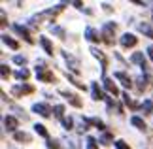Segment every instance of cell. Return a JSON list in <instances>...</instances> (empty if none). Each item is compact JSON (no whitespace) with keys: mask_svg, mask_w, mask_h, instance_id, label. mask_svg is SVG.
I'll use <instances>...</instances> for the list:
<instances>
[{"mask_svg":"<svg viewBox=\"0 0 153 149\" xmlns=\"http://www.w3.org/2000/svg\"><path fill=\"white\" fill-rule=\"evenodd\" d=\"M13 138H15L17 142L28 144V142H30V134H28V132H15V134H13Z\"/></svg>","mask_w":153,"mask_h":149,"instance_id":"d6986e66","label":"cell"},{"mask_svg":"<svg viewBox=\"0 0 153 149\" xmlns=\"http://www.w3.org/2000/svg\"><path fill=\"white\" fill-rule=\"evenodd\" d=\"M131 61H132V62H138L144 70H146V66H148V62H146V59H144L142 53H134V55L131 57Z\"/></svg>","mask_w":153,"mask_h":149,"instance_id":"e0dca14e","label":"cell"},{"mask_svg":"<svg viewBox=\"0 0 153 149\" xmlns=\"http://www.w3.org/2000/svg\"><path fill=\"white\" fill-rule=\"evenodd\" d=\"M91 93H93V98H95V100H102L104 98V94L100 91V87H98V83H93V85H91Z\"/></svg>","mask_w":153,"mask_h":149,"instance_id":"ac0fdd59","label":"cell"},{"mask_svg":"<svg viewBox=\"0 0 153 149\" xmlns=\"http://www.w3.org/2000/svg\"><path fill=\"white\" fill-rule=\"evenodd\" d=\"M51 32H55V34H59L61 38H64V30L61 27H51Z\"/></svg>","mask_w":153,"mask_h":149,"instance_id":"d590c367","label":"cell"},{"mask_svg":"<svg viewBox=\"0 0 153 149\" xmlns=\"http://www.w3.org/2000/svg\"><path fill=\"white\" fill-rule=\"evenodd\" d=\"M62 127L66 128V130H72V127H74L72 117H64V119H62Z\"/></svg>","mask_w":153,"mask_h":149,"instance_id":"4316f807","label":"cell"},{"mask_svg":"<svg viewBox=\"0 0 153 149\" xmlns=\"http://www.w3.org/2000/svg\"><path fill=\"white\" fill-rule=\"evenodd\" d=\"M138 44V38L136 36H134V34H123V36H121V45L123 47H134V45H136Z\"/></svg>","mask_w":153,"mask_h":149,"instance_id":"8992f818","label":"cell"},{"mask_svg":"<svg viewBox=\"0 0 153 149\" xmlns=\"http://www.w3.org/2000/svg\"><path fill=\"white\" fill-rule=\"evenodd\" d=\"M55 115L59 119H64V106H55Z\"/></svg>","mask_w":153,"mask_h":149,"instance_id":"1f68e13d","label":"cell"},{"mask_svg":"<svg viewBox=\"0 0 153 149\" xmlns=\"http://www.w3.org/2000/svg\"><path fill=\"white\" fill-rule=\"evenodd\" d=\"M30 93H34L32 85H15L11 89V94H13V96H23V94H30Z\"/></svg>","mask_w":153,"mask_h":149,"instance_id":"277c9868","label":"cell"},{"mask_svg":"<svg viewBox=\"0 0 153 149\" xmlns=\"http://www.w3.org/2000/svg\"><path fill=\"white\" fill-rule=\"evenodd\" d=\"M32 110L36 111L38 115H42V117H49L51 115V108H49L48 104H34Z\"/></svg>","mask_w":153,"mask_h":149,"instance_id":"ba28073f","label":"cell"},{"mask_svg":"<svg viewBox=\"0 0 153 149\" xmlns=\"http://www.w3.org/2000/svg\"><path fill=\"white\" fill-rule=\"evenodd\" d=\"M0 74H2V79H8L10 77V68H8V64H0Z\"/></svg>","mask_w":153,"mask_h":149,"instance_id":"cb8c5ba5","label":"cell"},{"mask_svg":"<svg viewBox=\"0 0 153 149\" xmlns=\"http://www.w3.org/2000/svg\"><path fill=\"white\" fill-rule=\"evenodd\" d=\"M0 17H2V23H0V25L6 27V13H4V11H0Z\"/></svg>","mask_w":153,"mask_h":149,"instance_id":"74e56055","label":"cell"},{"mask_svg":"<svg viewBox=\"0 0 153 149\" xmlns=\"http://www.w3.org/2000/svg\"><path fill=\"white\" fill-rule=\"evenodd\" d=\"M2 42H4L6 45H10L11 49H19V44H17V42H15L13 38H10L8 34H4V36H2Z\"/></svg>","mask_w":153,"mask_h":149,"instance_id":"ffe728a7","label":"cell"},{"mask_svg":"<svg viewBox=\"0 0 153 149\" xmlns=\"http://www.w3.org/2000/svg\"><path fill=\"white\" fill-rule=\"evenodd\" d=\"M104 87H106V91L111 93V94H119V91H117V87H115V83L108 79V77H104Z\"/></svg>","mask_w":153,"mask_h":149,"instance_id":"2e32d148","label":"cell"},{"mask_svg":"<svg viewBox=\"0 0 153 149\" xmlns=\"http://www.w3.org/2000/svg\"><path fill=\"white\" fill-rule=\"evenodd\" d=\"M131 123H132L136 128H140V130H146V123H144V119H140V117H136V115H134V117L131 119Z\"/></svg>","mask_w":153,"mask_h":149,"instance_id":"44dd1931","label":"cell"},{"mask_svg":"<svg viewBox=\"0 0 153 149\" xmlns=\"http://www.w3.org/2000/svg\"><path fill=\"white\" fill-rule=\"evenodd\" d=\"M40 44H42V47H44V51L48 53V55H53V44L45 38V36H42L40 38Z\"/></svg>","mask_w":153,"mask_h":149,"instance_id":"9a60e30c","label":"cell"},{"mask_svg":"<svg viewBox=\"0 0 153 149\" xmlns=\"http://www.w3.org/2000/svg\"><path fill=\"white\" fill-rule=\"evenodd\" d=\"M13 62H15V64H27V57H23V55H15V57H13Z\"/></svg>","mask_w":153,"mask_h":149,"instance_id":"d6a6232c","label":"cell"},{"mask_svg":"<svg viewBox=\"0 0 153 149\" xmlns=\"http://www.w3.org/2000/svg\"><path fill=\"white\" fill-rule=\"evenodd\" d=\"M111 140H114V136H111V134H104L100 142H102L104 145H110V144H111Z\"/></svg>","mask_w":153,"mask_h":149,"instance_id":"836d02e7","label":"cell"},{"mask_svg":"<svg viewBox=\"0 0 153 149\" xmlns=\"http://www.w3.org/2000/svg\"><path fill=\"white\" fill-rule=\"evenodd\" d=\"M115 23H106L104 25V28H102V40L106 42L108 45H114V42H115V38H114V34H115Z\"/></svg>","mask_w":153,"mask_h":149,"instance_id":"7a4b0ae2","label":"cell"},{"mask_svg":"<svg viewBox=\"0 0 153 149\" xmlns=\"http://www.w3.org/2000/svg\"><path fill=\"white\" fill-rule=\"evenodd\" d=\"M13 30H15L17 34H19V36H23V38H25V40L28 42V44H34L32 36H30V34H28V30H27L25 27H21V25H13Z\"/></svg>","mask_w":153,"mask_h":149,"instance_id":"9c48e42d","label":"cell"},{"mask_svg":"<svg viewBox=\"0 0 153 149\" xmlns=\"http://www.w3.org/2000/svg\"><path fill=\"white\" fill-rule=\"evenodd\" d=\"M123 100L127 102V106H128V108H132V110H138V104H136V102H132V100L128 98V94H127V93L123 94Z\"/></svg>","mask_w":153,"mask_h":149,"instance_id":"484cf974","label":"cell"},{"mask_svg":"<svg viewBox=\"0 0 153 149\" xmlns=\"http://www.w3.org/2000/svg\"><path fill=\"white\" fill-rule=\"evenodd\" d=\"M115 147H117V149H131V145H127L123 140H117V142H115Z\"/></svg>","mask_w":153,"mask_h":149,"instance_id":"e575fe53","label":"cell"},{"mask_svg":"<svg viewBox=\"0 0 153 149\" xmlns=\"http://www.w3.org/2000/svg\"><path fill=\"white\" fill-rule=\"evenodd\" d=\"M142 110H144V113H153V102L151 100H146L142 104Z\"/></svg>","mask_w":153,"mask_h":149,"instance_id":"d4e9b609","label":"cell"},{"mask_svg":"<svg viewBox=\"0 0 153 149\" xmlns=\"http://www.w3.org/2000/svg\"><path fill=\"white\" fill-rule=\"evenodd\" d=\"M148 55H149V59L153 61V45H149V47H148Z\"/></svg>","mask_w":153,"mask_h":149,"instance_id":"f35d334b","label":"cell"},{"mask_svg":"<svg viewBox=\"0 0 153 149\" xmlns=\"http://www.w3.org/2000/svg\"><path fill=\"white\" fill-rule=\"evenodd\" d=\"M74 6H76L78 10H81V8H83V4H81V2H74Z\"/></svg>","mask_w":153,"mask_h":149,"instance_id":"ab89813d","label":"cell"},{"mask_svg":"<svg viewBox=\"0 0 153 149\" xmlns=\"http://www.w3.org/2000/svg\"><path fill=\"white\" fill-rule=\"evenodd\" d=\"M68 81L72 83V85H76L78 89H83V91H85V85H83V83H81V81H78V79H74L72 76H68Z\"/></svg>","mask_w":153,"mask_h":149,"instance_id":"f546056e","label":"cell"},{"mask_svg":"<svg viewBox=\"0 0 153 149\" xmlns=\"http://www.w3.org/2000/svg\"><path fill=\"white\" fill-rule=\"evenodd\" d=\"M64 6H66V4H59L55 10H45V11H42V13L34 15V17H32V25H36V23H38V21H42V19H51V21H53V19L57 17L59 11L64 10Z\"/></svg>","mask_w":153,"mask_h":149,"instance_id":"6da1fadb","label":"cell"},{"mask_svg":"<svg viewBox=\"0 0 153 149\" xmlns=\"http://www.w3.org/2000/svg\"><path fill=\"white\" fill-rule=\"evenodd\" d=\"M91 53H93V57H97V59H100V62H102V72H106V66H108V61H106V57L102 55L98 49H95V47H91L89 49Z\"/></svg>","mask_w":153,"mask_h":149,"instance_id":"5bb4252c","label":"cell"},{"mask_svg":"<svg viewBox=\"0 0 153 149\" xmlns=\"http://www.w3.org/2000/svg\"><path fill=\"white\" fill-rule=\"evenodd\" d=\"M62 57L66 59V62L70 64V70H72L74 74H79V62H78V59H74L70 53H66V51H62Z\"/></svg>","mask_w":153,"mask_h":149,"instance_id":"5b68a950","label":"cell"},{"mask_svg":"<svg viewBox=\"0 0 153 149\" xmlns=\"http://www.w3.org/2000/svg\"><path fill=\"white\" fill-rule=\"evenodd\" d=\"M36 74H38V79H40V81L55 83V76H53V72H49V70L45 68L44 62H40V66H36Z\"/></svg>","mask_w":153,"mask_h":149,"instance_id":"3957f363","label":"cell"},{"mask_svg":"<svg viewBox=\"0 0 153 149\" xmlns=\"http://www.w3.org/2000/svg\"><path fill=\"white\" fill-rule=\"evenodd\" d=\"M87 149H98V144H97V140L95 138H87Z\"/></svg>","mask_w":153,"mask_h":149,"instance_id":"f1b7e54d","label":"cell"},{"mask_svg":"<svg viewBox=\"0 0 153 149\" xmlns=\"http://www.w3.org/2000/svg\"><path fill=\"white\" fill-rule=\"evenodd\" d=\"M61 94H62V96H64V98L68 100L70 104L74 106V108H81V100H79L78 96H76L74 93H68V91H61Z\"/></svg>","mask_w":153,"mask_h":149,"instance_id":"52a82bcc","label":"cell"},{"mask_svg":"<svg viewBox=\"0 0 153 149\" xmlns=\"http://www.w3.org/2000/svg\"><path fill=\"white\" fill-rule=\"evenodd\" d=\"M4 128L10 130V132H15V128H17V119L11 117V115L4 117Z\"/></svg>","mask_w":153,"mask_h":149,"instance_id":"30bf717a","label":"cell"},{"mask_svg":"<svg viewBox=\"0 0 153 149\" xmlns=\"http://www.w3.org/2000/svg\"><path fill=\"white\" fill-rule=\"evenodd\" d=\"M28 76H30V74H28L27 68H21V70H17V72H15V77H17V79H28Z\"/></svg>","mask_w":153,"mask_h":149,"instance_id":"7402d4cb","label":"cell"},{"mask_svg":"<svg viewBox=\"0 0 153 149\" xmlns=\"http://www.w3.org/2000/svg\"><path fill=\"white\" fill-rule=\"evenodd\" d=\"M140 30H142V32H148V34H149V36L153 38V30H151V28H149L148 25H140Z\"/></svg>","mask_w":153,"mask_h":149,"instance_id":"8d00e7d4","label":"cell"},{"mask_svg":"<svg viewBox=\"0 0 153 149\" xmlns=\"http://www.w3.org/2000/svg\"><path fill=\"white\" fill-rule=\"evenodd\" d=\"M115 77L123 83V87H127V89H131L132 87V81H131V77H128L125 72H115Z\"/></svg>","mask_w":153,"mask_h":149,"instance_id":"8fae6325","label":"cell"},{"mask_svg":"<svg viewBox=\"0 0 153 149\" xmlns=\"http://www.w3.org/2000/svg\"><path fill=\"white\" fill-rule=\"evenodd\" d=\"M87 121H89L91 125H95L97 128H100V130H104V128H106V127H104V123L100 121V119H87Z\"/></svg>","mask_w":153,"mask_h":149,"instance_id":"83f0119b","label":"cell"},{"mask_svg":"<svg viewBox=\"0 0 153 149\" xmlns=\"http://www.w3.org/2000/svg\"><path fill=\"white\" fill-rule=\"evenodd\" d=\"M148 81H149V79H148V76H144V74L136 77V87H138V91H140V93H144L146 89H148Z\"/></svg>","mask_w":153,"mask_h":149,"instance_id":"7c38bea8","label":"cell"},{"mask_svg":"<svg viewBox=\"0 0 153 149\" xmlns=\"http://www.w3.org/2000/svg\"><path fill=\"white\" fill-rule=\"evenodd\" d=\"M85 38L89 40V42H100V36L97 34V30L93 27H87L85 28Z\"/></svg>","mask_w":153,"mask_h":149,"instance_id":"4fadbf2b","label":"cell"},{"mask_svg":"<svg viewBox=\"0 0 153 149\" xmlns=\"http://www.w3.org/2000/svg\"><path fill=\"white\" fill-rule=\"evenodd\" d=\"M34 130H36V132L40 134V136H44V138H48V130H45V127H44V125H34Z\"/></svg>","mask_w":153,"mask_h":149,"instance_id":"603a6c76","label":"cell"},{"mask_svg":"<svg viewBox=\"0 0 153 149\" xmlns=\"http://www.w3.org/2000/svg\"><path fill=\"white\" fill-rule=\"evenodd\" d=\"M48 149H62L57 140H48Z\"/></svg>","mask_w":153,"mask_h":149,"instance_id":"4dcf8cb0","label":"cell"}]
</instances>
